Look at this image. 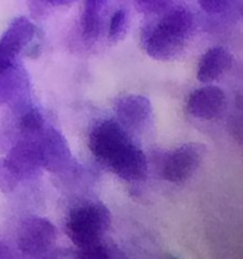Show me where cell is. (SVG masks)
Masks as SVG:
<instances>
[{"mask_svg":"<svg viewBox=\"0 0 243 259\" xmlns=\"http://www.w3.org/2000/svg\"><path fill=\"white\" fill-rule=\"evenodd\" d=\"M57 232L50 220L32 217L25 220L18 233V247L24 254L37 255L50 249L55 243Z\"/></svg>","mask_w":243,"mask_h":259,"instance_id":"cell-5","label":"cell"},{"mask_svg":"<svg viewBox=\"0 0 243 259\" xmlns=\"http://www.w3.org/2000/svg\"><path fill=\"white\" fill-rule=\"evenodd\" d=\"M151 103L141 95H128L122 98L115 105V113L124 126L139 129L151 116Z\"/></svg>","mask_w":243,"mask_h":259,"instance_id":"cell-10","label":"cell"},{"mask_svg":"<svg viewBox=\"0 0 243 259\" xmlns=\"http://www.w3.org/2000/svg\"><path fill=\"white\" fill-rule=\"evenodd\" d=\"M225 106V95L218 86H205L191 93L187 100V110L192 116L212 120L220 115Z\"/></svg>","mask_w":243,"mask_h":259,"instance_id":"cell-8","label":"cell"},{"mask_svg":"<svg viewBox=\"0 0 243 259\" xmlns=\"http://www.w3.org/2000/svg\"><path fill=\"white\" fill-rule=\"evenodd\" d=\"M127 27V13L126 10L119 9L111 17L109 23V38L113 40L119 39L126 32Z\"/></svg>","mask_w":243,"mask_h":259,"instance_id":"cell-17","label":"cell"},{"mask_svg":"<svg viewBox=\"0 0 243 259\" xmlns=\"http://www.w3.org/2000/svg\"><path fill=\"white\" fill-rule=\"evenodd\" d=\"M106 0H84L83 27L88 38L95 37L99 30L100 12Z\"/></svg>","mask_w":243,"mask_h":259,"instance_id":"cell-13","label":"cell"},{"mask_svg":"<svg viewBox=\"0 0 243 259\" xmlns=\"http://www.w3.org/2000/svg\"><path fill=\"white\" fill-rule=\"evenodd\" d=\"M129 143L132 142L126 131L114 120L99 123L89 137V148L105 166H109Z\"/></svg>","mask_w":243,"mask_h":259,"instance_id":"cell-3","label":"cell"},{"mask_svg":"<svg viewBox=\"0 0 243 259\" xmlns=\"http://www.w3.org/2000/svg\"><path fill=\"white\" fill-rule=\"evenodd\" d=\"M35 34V25L25 17H18L10 23L0 38V52L17 58L20 51L28 46Z\"/></svg>","mask_w":243,"mask_h":259,"instance_id":"cell-9","label":"cell"},{"mask_svg":"<svg viewBox=\"0 0 243 259\" xmlns=\"http://www.w3.org/2000/svg\"><path fill=\"white\" fill-rule=\"evenodd\" d=\"M7 159L15 169V172L19 175L20 179L32 176L42 167L39 147H38V143H34V142H19L10 151Z\"/></svg>","mask_w":243,"mask_h":259,"instance_id":"cell-11","label":"cell"},{"mask_svg":"<svg viewBox=\"0 0 243 259\" xmlns=\"http://www.w3.org/2000/svg\"><path fill=\"white\" fill-rule=\"evenodd\" d=\"M13 67H15V58H12L0 52V71H7Z\"/></svg>","mask_w":243,"mask_h":259,"instance_id":"cell-21","label":"cell"},{"mask_svg":"<svg viewBox=\"0 0 243 259\" xmlns=\"http://www.w3.org/2000/svg\"><path fill=\"white\" fill-rule=\"evenodd\" d=\"M80 249V259H110L109 252L100 244V242Z\"/></svg>","mask_w":243,"mask_h":259,"instance_id":"cell-19","label":"cell"},{"mask_svg":"<svg viewBox=\"0 0 243 259\" xmlns=\"http://www.w3.org/2000/svg\"><path fill=\"white\" fill-rule=\"evenodd\" d=\"M0 259H9V254H8L7 249L0 244Z\"/></svg>","mask_w":243,"mask_h":259,"instance_id":"cell-23","label":"cell"},{"mask_svg":"<svg viewBox=\"0 0 243 259\" xmlns=\"http://www.w3.org/2000/svg\"><path fill=\"white\" fill-rule=\"evenodd\" d=\"M111 215L105 205L100 202L81 205L70 211L66 222V233L78 248L100 242L110 227Z\"/></svg>","mask_w":243,"mask_h":259,"instance_id":"cell-2","label":"cell"},{"mask_svg":"<svg viewBox=\"0 0 243 259\" xmlns=\"http://www.w3.org/2000/svg\"><path fill=\"white\" fill-rule=\"evenodd\" d=\"M19 175L15 172L7 158H0V191L12 192L20 181Z\"/></svg>","mask_w":243,"mask_h":259,"instance_id":"cell-15","label":"cell"},{"mask_svg":"<svg viewBox=\"0 0 243 259\" xmlns=\"http://www.w3.org/2000/svg\"><path fill=\"white\" fill-rule=\"evenodd\" d=\"M19 76L15 67L0 71V105L8 103L19 90Z\"/></svg>","mask_w":243,"mask_h":259,"instance_id":"cell-14","label":"cell"},{"mask_svg":"<svg viewBox=\"0 0 243 259\" xmlns=\"http://www.w3.org/2000/svg\"><path fill=\"white\" fill-rule=\"evenodd\" d=\"M194 17L185 8L167 13L144 37V50L149 57L166 61L176 57L189 39Z\"/></svg>","mask_w":243,"mask_h":259,"instance_id":"cell-1","label":"cell"},{"mask_svg":"<svg viewBox=\"0 0 243 259\" xmlns=\"http://www.w3.org/2000/svg\"><path fill=\"white\" fill-rule=\"evenodd\" d=\"M50 4L56 5V7H61V5H67L70 3H72L73 0H47Z\"/></svg>","mask_w":243,"mask_h":259,"instance_id":"cell-22","label":"cell"},{"mask_svg":"<svg viewBox=\"0 0 243 259\" xmlns=\"http://www.w3.org/2000/svg\"><path fill=\"white\" fill-rule=\"evenodd\" d=\"M39 147L42 167L48 171L60 172L65 169L71 162V151L62 134L55 128H50L43 134Z\"/></svg>","mask_w":243,"mask_h":259,"instance_id":"cell-6","label":"cell"},{"mask_svg":"<svg viewBox=\"0 0 243 259\" xmlns=\"http://www.w3.org/2000/svg\"><path fill=\"white\" fill-rule=\"evenodd\" d=\"M201 9L209 14H217L227 9L233 0H197Z\"/></svg>","mask_w":243,"mask_h":259,"instance_id":"cell-20","label":"cell"},{"mask_svg":"<svg viewBox=\"0 0 243 259\" xmlns=\"http://www.w3.org/2000/svg\"><path fill=\"white\" fill-rule=\"evenodd\" d=\"M205 147L199 143H186L167 156L162 168L165 180L172 184L187 181L201 164Z\"/></svg>","mask_w":243,"mask_h":259,"instance_id":"cell-4","label":"cell"},{"mask_svg":"<svg viewBox=\"0 0 243 259\" xmlns=\"http://www.w3.org/2000/svg\"><path fill=\"white\" fill-rule=\"evenodd\" d=\"M108 167L119 179L127 182L143 181L148 174L146 156L133 143H129Z\"/></svg>","mask_w":243,"mask_h":259,"instance_id":"cell-7","label":"cell"},{"mask_svg":"<svg viewBox=\"0 0 243 259\" xmlns=\"http://www.w3.org/2000/svg\"><path fill=\"white\" fill-rule=\"evenodd\" d=\"M232 62V55L225 48H210L200 58L197 65V78L201 82H212L227 72Z\"/></svg>","mask_w":243,"mask_h":259,"instance_id":"cell-12","label":"cell"},{"mask_svg":"<svg viewBox=\"0 0 243 259\" xmlns=\"http://www.w3.org/2000/svg\"><path fill=\"white\" fill-rule=\"evenodd\" d=\"M20 126L27 133L34 134L43 128V118L37 109H30L20 118Z\"/></svg>","mask_w":243,"mask_h":259,"instance_id":"cell-16","label":"cell"},{"mask_svg":"<svg viewBox=\"0 0 243 259\" xmlns=\"http://www.w3.org/2000/svg\"><path fill=\"white\" fill-rule=\"evenodd\" d=\"M170 0H134L138 12L143 14H156L169 5Z\"/></svg>","mask_w":243,"mask_h":259,"instance_id":"cell-18","label":"cell"}]
</instances>
